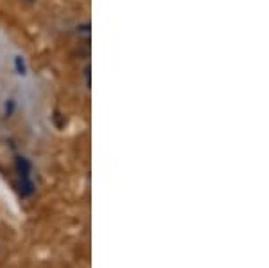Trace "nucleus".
I'll return each mask as SVG.
<instances>
[{"label":"nucleus","instance_id":"obj_1","mask_svg":"<svg viewBox=\"0 0 269 268\" xmlns=\"http://www.w3.org/2000/svg\"><path fill=\"white\" fill-rule=\"evenodd\" d=\"M26 2H27V4H31V2H33V0H26Z\"/></svg>","mask_w":269,"mask_h":268}]
</instances>
